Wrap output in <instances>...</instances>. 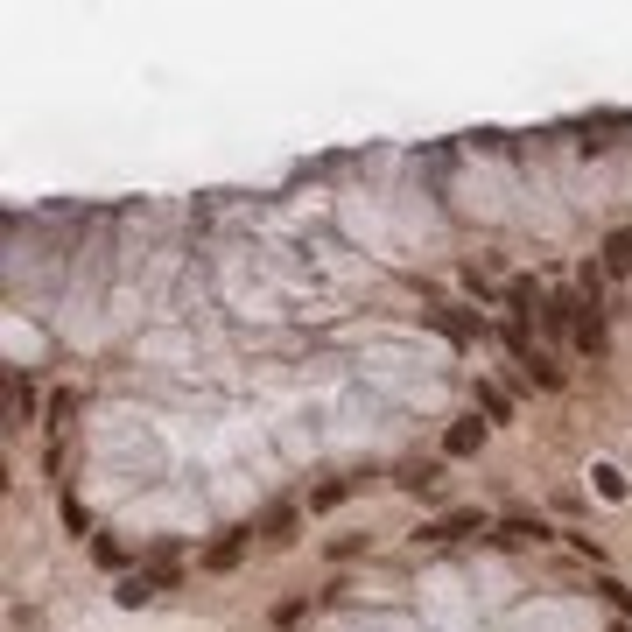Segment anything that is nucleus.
<instances>
[{
    "label": "nucleus",
    "instance_id": "obj_1",
    "mask_svg": "<svg viewBox=\"0 0 632 632\" xmlns=\"http://www.w3.org/2000/svg\"><path fill=\"white\" fill-rule=\"evenodd\" d=\"M169 583H176V569H127L113 597H120V604H148V597H162Z\"/></svg>",
    "mask_w": 632,
    "mask_h": 632
},
{
    "label": "nucleus",
    "instance_id": "obj_2",
    "mask_svg": "<svg viewBox=\"0 0 632 632\" xmlns=\"http://www.w3.org/2000/svg\"><path fill=\"white\" fill-rule=\"evenodd\" d=\"M485 429H492V422H478V415H464V422H450V429H443V450H450V457H478V443H485Z\"/></svg>",
    "mask_w": 632,
    "mask_h": 632
},
{
    "label": "nucleus",
    "instance_id": "obj_3",
    "mask_svg": "<svg viewBox=\"0 0 632 632\" xmlns=\"http://www.w3.org/2000/svg\"><path fill=\"white\" fill-rule=\"evenodd\" d=\"M394 485H401V492H415V499H436V492H443V464H408Z\"/></svg>",
    "mask_w": 632,
    "mask_h": 632
},
{
    "label": "nucleus",
    "instance_id": "obj_4",
    "mask_svg": "<svg viewBox=\"0 0 632 632\" xmlns=\"http://www.w3.org/2000/svg\"><path fill=\"white\" fill-rule=\"evenodd\" d=\"M246 541H253V534H225L204 562H211V569H239V562H246Z\"/></svg>",
    "mask_w": 632,
    "mask_h": 632
},
{
    "label": "nucleus",
    "instance_id": "obj_5",
    "mask_svg": "<svg viewBox=\"0 0 632 632\" xmlns=\"http://www.w3.org/2000/svg\"><path fill=\"white\" fill-rule=\"evenodd\" d=\"M352 492H359V478H331L324 492H316V499H309V513H331V506H345Z\"/></svg>",
    "mask_w": 632,
    "mask_h": 632
},
{
    "label": "nucleus",
    "instance_id": "obj_6",
    "mask_svg": "<svg viewBox=\"0 0 632 632\" xmlns=\"http://www.w3.org/2000/svg\"><path fill=\"white\" fill-rule=\"evenodd\" d=\"M450 534H478V513H450V520L422 527V541H450Z\"/></svg>",
    "mask_w": 632,
    "mask_h": 632
},
{
    "label": "nucleus",
    "instance_id": "obj_7",
    "mask_svg": "<svg viewBox=\"0 0 632 632\" xmlns=\"http://www.w3.org/2000/svg\"><path fill=\"white\" fill-rule=\"evenodd\" d=\"M576 345H583L590 359L604 352V316H597V309H590V316H576Z\"/></svg>",
    "mask_w": 632,
    "mask_h": 632
},
{
    "label": "nucleus",
    "instance_id": "obj_8",
    "mask_svg": "<svg viewBox=\"0 0 632 632\" xmlns=\"http://www.w3.org/2000/svg\"><path fill=\"white\" fill-rule=\"evenodd\" d=\"M604 267H611V274L632 267V232H611V239H604Z\"/></svg>",
    "mask_w": 632,
    "mask_h": 632
},
{
    "label": "nucleus",
    "instance_id": "obj_9",
    "mask_svg": "<svg viewBox=\"0 0 632 632\" xmlns=\"http://www.w3.org/2000/svg\"><path fill=\"white\" fill-rule=\"evenodd\" d=\"M478 415H485V422H506V415H513V401H506L499 387H478Z\"/></svg>",
    "mask_w": 632,
    "mask_h": 632
},
{
    "label": "nucleus",
    "instance_id": "obj_10",
    "mask_svg": "<svg viewBox=\"0 0 632 632\" xmlns=\"http://www.w3.org/2000/svg\"><path fill=\"white\" fill-rule=\"evenodd\" d=\"M513 309H520V316H534V309H541V295H534V281H513Z\"/></svg>",
    "mask_w": 632,
    "mask_h": 632
}]
</instances>
